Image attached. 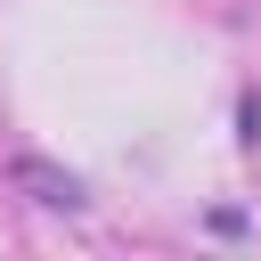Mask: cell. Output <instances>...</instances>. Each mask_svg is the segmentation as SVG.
Masks as SVG:
<instances>
[{
  "mask_svg": "<svg viewBox=\"0 0 261 261\" xmlns=\"http://www.w3.org/2000/svg\"><path fill=\"white\" fill-rule=\"evenodd\" d=\"M16 188L33 204H49V212H82V179L57 171V163H41V155H16Z\"/></svg>",
  "mask_w": 261,
  "mask_h": 261,
  "instance_id": "6da1fadb",
  "label": "cell"
},
{
  "mask_svg": "<svg viewBox=\"0 0 261 261\" xmlns=\"http://www.w3.org/2000/svg\"><path fill=\"white\" fill-rule=\"evenodd\" d=\"M245 147H261V98H245Z\"/></svg>",
  "mask_w": 261,
  "mask_h": 261,
  "instance_id": "7a4b0ae2",
  "label": "cell"
}]
</instances>
